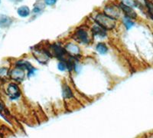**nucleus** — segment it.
Instances as JSON below:
<instances>
[{
    "instance_id": "obj_1",
    "label": "nucleus",
    "mask_w": 153,
    "mask_h": 138,
    "mask_svg": "<svg viewBox=\"0 0 153 138\" xmlns=\"http://www.w3.org/2000/svg\"><path fill=\"white\" fill-rule=\"evenodd\" d=\"M95 22L97 25L105 30H111L116 26V19L109 17L105 13L98 14L95 18Z\"/></svg>"
},
{
    "instance_id": "obj_2",
    "label": "nucleus",
    "mask_w": 153,
    "mask_h": 138,
    "mask_svg": "<svg viewBox=\"0 0 153 138\" xmlns=\"http://www.w3.org/2000/svg\"><path fill=\"white\" fill-rule=\"evenodd\" d=\"M75 38L80 43L88 44L90 42V38L88 36L87 32L86 31L85 29H81V28L75 32Z\"/></svg>"
},
{
    "instance_id": "obj_3",
    "label": "nucleus",
    "mask_w": 153,
    "mask_h": 138,
    "mask_svg": "<svg viewBox=\"0 0 153 138\" xmlns=\"http://www.w3.org/2000/svg\"><path fill=\"white\" fill-rule=\"evenodd\" d=\"M51 48L52 50V52H53V55H55L56 58H59V59H61L63 60V62H65L64 60V57H65L66 54H67V51L66 49L63 48L61 46H58V45H52L51 46Z\"/></svg>"
},
{
    "instance_id": "obj_4",
    "label": "nucleus",
    "mask_w": 153,
    "mask_h": 138,
    "mask_svg": "<svg viewBox=\"0 0 153 138\" xmlns=\"http://www.w3.org/2000/svg\"><path fill=\"white\" fill-rule=\"evenodd\" d=\"M7 92L9 98H11L12 100H15V99L19 98L21 95L20 90L18 88V85L14 83L10 84L8 86Z\"/></svg>"
},
{
    "instance_id": "obj_5",
    "label": "nucleus",
    "mask_w": 153,
    "mask_h": 138,
    "mask_svg": "<svg viewBox=\"0 0 153 138\" xmlns=\"http://www.w3.org/2000/svg\"><path fill=\"white\" fill-rule=\"evenodd\" d=\"M25 70L20 68L17 67L16 68L13 69L11 72V77L12 79L17 81H22L25 78Z\"/></svg>"
},
{
    "instance_id": "obj_6",
    "label": "nucleus",
    "mask_w": 153,
    "mask_h": 138,
    "mask_svg": "<svg viewBox=\"0 0 153 138\" xmlns=\"http://www.w3.org/2000/svg\"><path fill=\"white\" fill-rule=\"evenodd\" d=\"M105 14L116 19L119 16V11L118 8L114 6H106L105 7Z\"/></svg>"
},
{
    "instance_id": "obj_7",
    "label": "nucleus",
    "mask_w": 153,
    "mask_h": 138,
    "mask_svg": "<svg viewBox=\"0 0 153 138\" xmlns=\"http://www.w3.org/2000/svg\"><path fill=\"white\" fill-rule=\"evenodd\" d=\"M120 8L122 9V11L125 12L126 14V16L128 17V18H131V19H134L137 17V15L136 13V12L133 10V9L132 7H130V6H127L124 4L121 3L120 4Z\"/></svg>"
},
{
    "instance_id": "obj_8",
    "label": "nucleus",
    "mask_w": 153,
    "mask_h": 138,
    "mask_svg": "<svg viewBox=\"0 0 153 138\" xmlns=\"http://www.w3.org/2000/svg\"><path fill=\"white\" fill-rule=\"evenodd\" d=\"M12 23V19L10 17L5 15H0V28L9 27Z\"/></svg>"
},
{
    "instance_id": "obj_9",
    "label": "nucleus",
    "mask_w": 153,
    "mask_h": 138,
    "mask_svg": "<svg viewBox=\"0 0 153 138\" xmlns=\"http://www.w3.org/2000/svg\"><path fill=\"white\" fill-rule=\"evenodd\" d=\"M66 51L71 55H76L80 53V48H79L78 46L74 45V44L70 43L66 46Z\"/></svg>"
},
{
    "instance_id": "obj_10",
    "label": "nucleus",
    "mask_w": 153,
    "mask_h": 138,
    "mask_svg": "<svg viewBox=\"0 0 153 138\" xmlns=\"http://www.w3.org/2000/svg\"><path fill=\"white\" fill-rule=\"evenodd\" d=\"M35 56L37 58V60L42 64H44L45 62H47V61L48 60V57H49L47 53L42 51H37L36 54H35Z\"/></svg>"
},
{
    "instance_id": "obj_11",
    "label": "nucleus",
    "mask_w": 153,
    "mask_h": 138,
    "mask_svg": "<svg viewBox=\"0 0 153 138\" xmlns=\"http://www.w3.org/2000/svg\"><path fill=\"white\" fill-rule=\"evenodd\" d=\"M92 32H93V35L99 36L100 37V38H103V37H105L106 35V30L99 26H94V27L93 28V29H92Z\"/></svg>"
},
{
    "instance_id": "obj_12",
    "label": "nucleus",
    "mask_w": 153,
    "mask_h": 138,
    "mask_svg": "<svg viewBox=\"0 0 153 138\" xmlns=\"http://www.w3.org/2000/svg\"><path fill=\"white\" fill-rule=\"evenodd\" d=\"M18 15L22 18H26L30 15V9L26 6H22L19 7L17 10Z\"/></svg>"
},
{
    "instance_id": "obj_13",
    "label": "nucleus",
    "mask_w": 153,
    "mask_h": 138,
    "mask_svg": "<svg viewBox=\"0 0 153 138\" xmlns=\"http://www.w3.org/2000/svg\"><path fill=\"white\" fill-rule=\"evenodd\" d=\"M96 50L100 55H106L108 51V48L106 46V44L99 43L96 47Z\"/></svg>"
},
{
    "instance_id": "obj_14",
    "label": "nucleus",
    "mask_w": 153,
    "mask_h": 138,
    "mask_svg": "<svg viewBox=\"0 0 153 138\" xmlns=\"http://www.w3.org/2000/svg\"><path fill=\"white\" fill-rule=\"evenodd\" d=\"M62 92H63V95H64V97L66 98H70L73 96V93H72V91H71V88L67 85L63 86Z\"/></svg>"
},
{
    "instance_id": "obj_15",
    "label": "nucleus",
    "mask_w": 153,
    "mask_h": 138,
    "mask_svg": "<svg viewBox=\"0 0 153 138\" xmlns=\"http://www.w3.org/2000/svg\"><path fill=\"white\" fill-rule=\"evenodd\" d=\"M122 22H123L124 26H126V28L127 29H131V28L134 26V22L132 21L131 18H128V17H126V16L124 17L123 19H122Z\"/></svg>"
},
{
    "instance_id": "obj_16",
    "label": "nucleus",
    "mask_w": 153,
    "mask_h": 138,
    "mask_svg": "<svg viewBox=\"0 0 153 138\" xmlns=\"http://www.w3.org/2000/svg\"><path fill=\"white\" fill-rule=\"evenodd\" d=\"M122 3L132 8L136 6L135 0H122Z\"/></svg>"
},
{
    "instance_id": "obj_17",
    "label": "nucleus",
    "mask_w": 153,
    "mask_h": 138,
    "mask_svg": "<svg viewBox=\"0 0 153 138\" xmlns=\"http://www.w3.org/2000/svg\"><path fill=\"white\" fill-rule=\"evenodd\" d=\"M58 68L59 71H64L66 69L68 68H67V64L65 62H60L58 64Z\"/></svg>"
},
{
    "instance_id": "obj_18",
    "label": "nucleus",
    "mask_w": 153,
    "mask_h": 138,
    "mask_svg": "<svg viewBox=\"0 0 153 138\" xmlns=\"http://www.w3.org/2000/svg\"><path fill=\"white\" fill-rule=\"evenodd\" d=\"M146 5H147L148 10H149L150 16H151L152 18H153V4L152 2H146Z\"/></svg>"
},
{
    "instance_id": "obj_19",
    "label": "nucleus",
    "mask_w": 153,
    "mask_h": 138,
    "mask_svg": "<svg viewBox=\"0 0 153 138\" xmlns=\"http://www.w3.org/2000/svg\"><path fill=\"white\" fill-rule=\"evenodd\" d=\"M58 2V0H44V3L47 5V6H52L54 5L57 3Z\"/></svg>"
},
{
    "instance_id": "obj_20",
    "label": "nucleus",
    "mask_w": 153,
    "mask_h": 138,
    "mask_svg": "<svg viewBox=\"0 0 153 138\" xmlns=\"http://www.w3.org/2000/svg\"><path fill=\"white\" fill-rule=\"evenodd\" d=\"M11 2H22V1H23V0H10Z\"/></svg>"
},
{
    "instance_id": "obj_21",
    "label": "nucleus",
    "mask_w": 153,
    "mask_h": 138,
    "mask_svg": "<svg viewBox=\"0 0 153 138\" xmlns=\"http://www.w3.org/2000/svg\"><path fill=\"white\" fill-rule=\"evenodd\" d=\"M3 111V106H2V104L1 103H0V112L1 111Z\"/></svg>"
},
{
    "instance_id": "obj_22",
    "label": "nucleus",
    "mask_w": 153,
    "mask_h": 138,
    "mask_svg": "<svg viewBox=\"0 0 153 138\" xmlns=\"http://www.w3.org/2000/svg\"><path fill=\"white\" fill-rule=\"evenodd\" d=\"M0 3H1V0H0Z\"/></svg>"
}]
</instances>
